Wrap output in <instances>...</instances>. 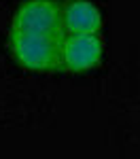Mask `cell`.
I'll use <instances>...</instances> for the list:
<instances>
[{"label": "cell", "mask_w": 140, "mask_h": 159, "mask_svg": "<svg viewBox=\"0 0 140 159\" xmlns=\"http://www.w3.org/2000/svg\"><path fill=\"white\" fill-rule=\"evenodd\" d=\"M62 43L64 36L11 30L13 57L28 70H62Z\"/></svg>", "instance_id": "6da1fadb"}, {"label": "cell", "mask_w": 140, "mask_h": 159, "mask_svg": "<svg viewBox=\"0 0 140 159\" xmlns=\"http://www.w3.org/2000/svg\"><path fill=\"white\" fill-rule=\"evenodd\" d=\"M11 30L47 36H66L62 28V4L57 0H25L15 11Z\"/></svg>", "instance_id": "7a4b0ae2"}, {"label": "cell", "mask_w": 140, "mask_h": 159, "mask_svg": "<svg viewBox=\"0 0 140 159\" xmlns=\"http://www.w3.org/2000/svg\"><path fill=\"white\" fill-rule=\"evenodd\" d=\"M102 38L100 34H79L64 36L62 43V70L66 72H85L98 66L102 60Z\"/></svg>", "instance_id": "3957f363"}, {"label": "cell", "mask_w": 140, "mask_h": 159, "mask_svg": "<svg viewBox=\"0 0 140 159\" xmlns=\"http://www.w3.org/2000/svg\"><path fill=\"white\" fill-rule=\"evenodd\" d=\"M62 28L66 36L98 34L102 30V13L89 0H66L62 4Z\"/></svg>", "instance_id": "277c9868"}]
</instances>
